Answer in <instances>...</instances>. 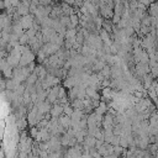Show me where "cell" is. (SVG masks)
<instances>
[{
  "instance_id": "19",
  "label": "cell",
  "mask_w": 158,
  "mask_h": 158,
  "mask_svg": "<svg viewBox=\"0 0 158 158\" xmlns=\"http://www.w3.org/2000/svg\"><path fill=\"white\" fill-rule=\"evenodd\" d=\"M51 2H52V0H38V4H41V5H51Z\"/></svg>"
},
{
  "instance_id": "15",
  "label": "cell",
  "mask_w": 158,
  "mask_h": 158,
  "mask_svg": "<svg viewBox=\"0 0 158 158\" xmlns=\"http://www.w3.org/2000/svg\"><path fill=\"white\" fill-rule=\"evenodd\" d=\"M28 40H30L28 35H27L26 32H23V33L20 36V38H19V43H20V44H27V43H28Z\"/></svg>"
},
{
  "instance_id": "6",
  "label": "cell",
  "mask_w": 158,
  "mask_h": 158,
  "mask_svg": "<svg viewBox=\"0 0 158 158\" xmlns=\"http://www.w3.org/2000/svg\"><path fill=\"white\" fill-rule=\"evenodd\" d=\"M99 35H100V37H101L104 44H112V41H111V38H110V32H107V31L104 30V28H100Z\"/></svg>"
},
{
  "instance_id": "3",
  "label": "cell",
  "mask_w": 158,
  "mask_h": 158,
  "mask_svg": "<svg viewBox=\"0 0 158 158\" xmlns=\"http://www.w3.org/2000/svg\"><path fill=\"white\" fill-rule=\"evenodd\" d=\"M51 137V132L47 130V127H41L38 130V133L36 136V141L37 142H42V141H48Z\"/></svg>"
},
{
  "instance_id": "10",
  "label": "cell",
  "mask_w": 158,
  "mask_h": 158,
  "mask_svg": "<svg viewBox=\"0 0 158 158\" xmlns=\"http://www.w3.org/2000/svg\"><path fill=\"white\" fill-rule=\"evenodd\" d=\"M70 105L74 107V109H79V110H84V101L83 100H80V99H73L72 100V102H70Z\"/></svg>"
},
{
  "instance_id": "14",
  "label": "cell",
  "mask_w": 158,
  "mask_h": 158,
  "mask_svg": "<svg viewBox=\"0 0 158 158\" xmlns=\"http://www.w3.org/2000/svg\"><path fill=\"white\" fill-rule=\"evenodd\" d=\"M69 17H70V25H72V27H77V26L79 25V20H80L79 16H78V14L74 12V14H72Z\"/></svg>"
},
{
  "instance_id": "21",
  "label": "cell",
  "mask_w": 158,
  "mask_h": 158,
  "mask_svg": "<svg viewBox=\"0 0 158 158\" xmlns=\"http://www.w3.org/2000/svg\"><path fill=\"white\" fill-rule=\"evenodd\" d=\"M64 1H65L67 4H69V5H72V6L75 4V0H64Z\"/></svg>"
},
{
  "instance_id": "16",
  "label": "cell",
  "mask_w": 158,
  "mask_h": 158,
  "mask_svg": "<svg viewBox=\"0 0 158 158\" xmlns=\"http://www.w3.org/2000/svg\"><path fill=\"white\" fill-rule=\"evenodd\" d=\"M38 127H36V126H31V128H30V136L32 137V138H36V136H37V133H38Z\"/></svg>"
},
{
  "instance_id": "2",
  "label": "cell",
  "mask_w": 158,
  "mask_h": 158,
  "mask_svg": "<svg viewBox=\"0 0 158 158\" xmlns=\"http://www.w3.org/2000/svg\"><path fill=\"white\" fill-rule=\"evenodd\" d=\"M33 22H35V15L33 14H28V15L21 16V19H20V23H21V26H22V28L25 31L28 30L30 27H32Z\"/></svg>"
},
{
  "instance_id": "11",
  "label": "cell",
  "mask_w": 158,
  "mask_h": 158,
  "mask_svg": "<svg viewBox=\"0 0 158 158\" xmlns=\"http://www.w3.org/2000/svg\"><path fill=\"white\" fill-rule=\"evenodd\" d=\"M107 109H109L107 104H106V102H104V101H100L99 106H98V107H95V111H96L98 114L105 115V114H106V111H107Z\"/></svg>"
},
{
  "instance_id": "17",
  "label": "cell",
  "mask_w": 158,
  "mask_h": 158,
  "mask_svg": "<svg viewBox=\"0 0 158 158\" xmlns=\"http://www.w3.org/2000/svg\"><path fill=\"white\" fill-rule=\"evenodd\" d=\"M25 32L28 35V37H33V36H36V33H37L38 31H36L33 27H30V28H28V30H26Z\"/></svg>"
},
{
  "instance_id": "12",
  "label": "cell",
  "mask_w": 158,
  "mask_h": 158,
  "mask_svg": "<svg viewBox=\"0 0 158 158\" xmlns=\"http://www.w3.org/2000/svg\"><path fill=\"white\" fill-rule=\"evenodd\" d=\"M28 125V121L25 118V117H21V118H17L16 120V126L19 130H25Z\"/></svg>"
},
{
  "instance_id": "8",
  "label": "cell",
  "mask_w": 158,
  "mask_h": 158,
  "mask_svg": "<svg viewBox=\"0 0 158 158\" xmlns=\"http://www.w3.org/2000/svg\"><path fill=\"white\" fill-rule=\"evenodd\" d=\"M83 115H84V111H83V110L74 109V111H73L72 115H70V118H72V121H74V122H79L80 118L83 117Z\"/></svg>"
},
{
  "instance_id": "7",
  "label": "cell",
  "mask_w": 158,
  "mask_h": 158,
  "mask_svg": "<svg viewBox=\"0 0 158 158\" xmlns=\"http://www.w3.org/2000/svg\"><path fill=\"white\" fill-rule=\"evenodd\" d=\"M16 11H17L21 16L28 15V14H30V6H28V5H25V4L21 1V2H20V5L16 7Z\"/></svg>"
},
{
  "instance_id": "18",
  "label": "cell",
  "mask_w": 158,
  "mask_h": 158,
  "mask_svg": "<svg viewBox=\"0 0 158 158\" xmlns=\"http://www.w3.org/2000/svg\"><path fill=\"white\" fill-rule=\"evenodd\" d=\"M111 144H114V146H116V144H120V136L118 135H114V137H112V139H111V142H110Z\"/></svg>"
},
{
  "instance_id": "4",
  "label": "cell",
  "mask_w": 158,
  "mask_h": 158,
  "mask_svg": "<svg viewBox=\"0 0 158 158\" xmlns=\"http://www.w3.org/2000/svg\"><path fill=\"white\" fill-rule=\"evenodd\" d=\"M63 111H64V107H63L62 104H53L49 114H51L52 117H59L63 114Z\"/></svg>"
},
{
  "instance_id": "5",
  "label": "cell",
  "mask_w": 158,
  "mask_h": 158,
  "mask_svg": "<svg viewBox=\"0 0 158 158\" xmlns=\"http://www.w3.org/2000/svg\"><path fill=\"white\" fill-rule=\"evenodd\" d=\"M58 121H59V123L65 128V130H68L69 127H70V123H72V118H70V116L69 115H65V114H62L59 117H58Z\"/></svg>"
},
{
  "instance_id": "9",
  "label": "cell",
  "mask_w": 158,
  "mask_h": 158,
  "mask_svg": "<svg viewBox=\"0 0 158 158\" xmlns=\"http://www.w3.org/2000/svg\"><path fill=\"white\" fill-rule=\"evenodd\" d=\"M37 79H38V75H37L35 72H32V73L27 77V79L25 80V85H33V84L37 81Z\"/></svg>"
},
{
  "instance_id": "20",
  "label": "cell",
  "mask_w": 158,
  "mask_h": 158,
  "mask_svg": "<svg viewBox=\"0 0 158 158\" xmlns=\"http://www.w3.org/2000/svg\"><path fill=\"white\" fill-rule=\"evenodd\" d=\"M139 2H142L143 5H146V6H148V5H151L152 2H153V0H138Z\"/></svg>"
},
{
  "instance_id": "1",
  "label": "cell",
  "mask_w": 158,
  "mask_h": 158,
  "mask_svg": "<svg viewBox=\"0 0 158 158\" xmlns=\"http://www.w3.org/2000/svg\"><path fill=\"white\" fill-rule=\"evenodd\" d=\"M60 48H62V47H60L59 44H57V43H54V42H52V41L46 42V43H43V46H42V49L44 51V53L47 54V57L51 56V54L57 53Z\"/></svg>"
},
{
  "instance_id": "22",
  "label": "cell",
  "mask_w": 158,
  "mask_h": 158,
  "mask_svg": "<svg viewBox=\"0 0 158 158\" xmlns=\"http://www.w3.org/2000/svg\"><path fill=\"white\" fill-rule=\"evenodd\" d=\"M5 9V5H4V0H0V10Z\"/></svg>"
},
{
  "instance_id": "13",
  "label": "cell",
  "mask_w": 158,
  "mask_h": 158,
  "mask_svg": "<svg viewBox=\"0 0 158 158\" xmlns=\"http://www.w3.org/2000/svg\"><path fill=\"white\" fill-rule=\"evenodd\" d=\"M100 72H101V74L104 75V78H105V79H109V78L111 77V65L106 64V65H105Z\"/></svg>"
}]
</instances>
